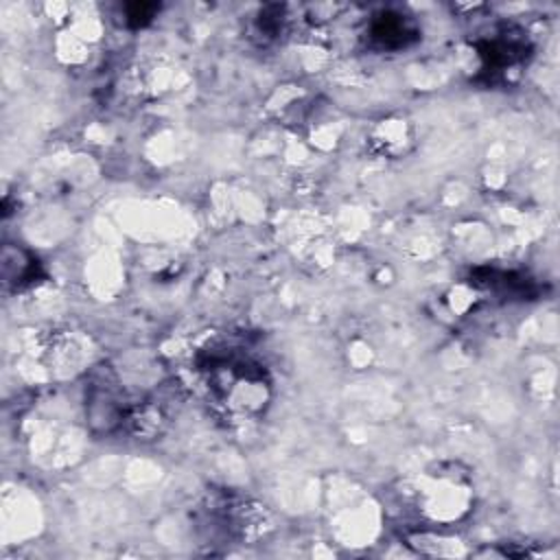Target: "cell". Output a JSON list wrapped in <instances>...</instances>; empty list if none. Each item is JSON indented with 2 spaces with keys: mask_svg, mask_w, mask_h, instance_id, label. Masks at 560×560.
<instances>
[{
  "mask_svg": "<svg viewBox=\"0 0 560 560\" xmlns=\"http://www.w3.org/2000/svg\"><path fill=\"white\" fill-rule=\"evenodd\" d=\"M208 387L214 398L230 411L256 413L267 402V381L262 370L245 357L223 354L206 368Z\"/></svg>",
  "mask_w": 560,
  "mask_h": 560,
  "instance_id": "obj_1",
  "label": "cell"
},
{
  "mask_svg": "<svg viewBox=\"0 0 560 560\" xmlns=\"http://www.w3.org/2000/svg\"><path fill=\"white\" fill-rule=\"evenodd\" d=\"M374 37L381 39L383 44H402L405 35H407V26L402 20H394V18H381L374 24Z\"/></svg>",
  "mask_w": 560,
  "mask_h": 560,
  "instance_id": "obj_2",
  "label": "cell"
}]
</instances>
